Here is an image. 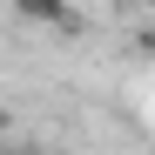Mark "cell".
<instances>
[{
    "mask_svg": "<svg viewBox=\"0 0 155 155\" xmlns=\"http://www.w3.org/2000/svg\"><path fill=\"white\" fill-rule=\"evenodd\" d=\"M14 14L27 20V27H54V34H74V27H81L74 0H14Z\"/></svg>",
    "mask_w": 155,
    "mask_h": 155,
    "instance_id": "obj_1",
    "label": "cell"
},
{
    "mask_svg": "<svg viewBox=\"0 0 155 155\" xmlns=\"http://www.w3.org/2000/svg\"><path fill=\"white\" fill-rule=\"evenodd\" d=\"M0 155H41V148H0Z\"/></svg>",
    "mask_w": 155,
    "mask_h": 155,
    "instance_id": "obj_2",
    "label": "cell"
}]
</instances>
